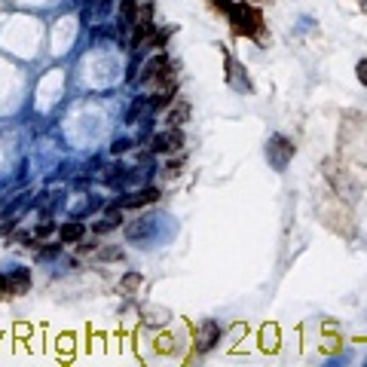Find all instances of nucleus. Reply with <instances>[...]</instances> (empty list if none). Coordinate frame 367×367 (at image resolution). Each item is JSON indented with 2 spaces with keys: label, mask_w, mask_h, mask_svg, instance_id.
I'll return each mask as SVG.
<instances>
[{
  "label": "nucleus",
  "mask_w": 367,
  "mask_h": 367,
  "mask_svg": "<svg viewBox=\"0 0 367 367\" xmlns=\"http://www.w3.org/2000/svg\"><path fill=\"white\" fill-rule=\"evenodd\" d=\"M227 16H229V25H233V34L239 37H257L264 31V16L248 3H233Z\"/></svg>",
  "instance_id": "obj_1"
},
{
  "label": "nucleus",
  "mask_w": 367,
  "mask_h": 367,
  "mask_svg": "<svg viewBox=\"0 0 367 367\" xmlns=\"http://www.w3.org/2000/svg\"><path fill=\"white\" fill-rule=\"evenodd\" d=\"M153 31H156V25H153V3H144L141 10H138V18L132 25V46H135V49L147 43L150 37H153Z\"/></svg>",
  "instance_id": "obj_2"
},
{
  "label": "nucleus",
  "mask_w": 367,
  "mask_h": 367,
  "mask_svg": "<svg viewBox=\"0 0 367 367\" xmlns=\"http://www.w3.org/2000/svg\"><path fill=\"white\" fill-rule=\"evenodd\" d=\"M181 147H184L181 129L168 126L166 132H156L153 138H150V150H153V153H181Z\"/></svg>",
  "instance_id": "obj_3"
},
{
  "label": "nucleus",
  "mask_w": 367,
  "mask_h": 367,
  "mask_svg": "<svg viewBox=\"0 0 367 367\" xmlns=\"http://www.w3.org/2000/svg\"><path fill=\"white\" fill-rule=\"evenodd\" d=\"M266 156H270V162L281 172V168L294 160V144L288 141V138H281V135H273L270 144H266Z\"/></svg>",
  "instance_id": "obj_4"
},
{
  "label": "nucleus",
  "mask_w": 367,
  "mask_h": 367,
  "mask_svg": "<svg viewBox=\"0 0 367 367\" xmlns=\"http://www.w3.org/2000/svg\"><path fill=\"white\" fill-rule=\"evenodd\" d=\"M153 202H160V190H156V187H144V190H138V193L126 196V199H120L116 205H120V208H144V205H153Z\"/></svg>",
  "instance_id": "obj_5"
},
{
  "label": "nucleus",
  "mask_w": 367,
  "mask_h": 367,
  "mask_svg": "<svg viewBox=\"0 0 367 367\" xmlns=\"http://www.w3.org/2000/svg\"><path fill=\"white\" fill-rule=\"evenodd\" d=\"M187 120H190V101H187V98H175L172 107L166 110V126L181 129Z\"/></svg>",
  "instance_id": "obj_6"
},
{
  "label": "nucleus",
  "mask_w": 367,
  "mask_h": 367,
  "mask_svg": "<svg viewBox=\"0 0 367 367\" xmlns=\"http://www.w3.org/2000/svg\"><path fill=\"white\" fill-rule=\"evenodd\" d=\"M138 0H120V12H116V25H120V34H126V31H132L135 18H138Z\"/></svg>",
  "instance_id": "obj_7"
},
{
  "label": "nucleus",
  "mask_w": 367,
  "mask_h": 367,
  "mask_svg": "<svg viewBox=\"0 0 367 367\" xmlns=\"http://www.w3.org/2000/svg\"><path fill=\"white\" fill-rule=\"evenodd\" d=\"M6 288H10V297L28 294V288H31V273H28V270H12L10 275H6Z\"/></svg>",
  "instance_id": "obj_8"
},
{
  "label": "nucleus",
  "mask_w": 367,
  "mask_h": 367,
  "mask_svg": "<svg viewBox=\"0 0 367 367\" xmlns=\"http://www.w3.org/2000/svg\"><path fill=\"white\" fill-rule=\"evenodd\" d=\"M220 343V325L218 321H205L202 325V337H199V352H208Z\"/></svg>",
  "instance_id": "obj_9"
},
{
  "label": "nucleus",
  "mask_w": 367,
  "mask_h": 367,
  "mask_svg": "<svg viewBox=\"0 0 367 367\" xmlns=\"http://www.w3.org/2000/svg\"><path fill=\"white\" fill-rule=\"evenodd\" d=\"M123 220H126V218H123V208H120V205H116V208H110V212H107V214H104V218H101V220H98V224H95V227H92V229H95V236H104V233H110V229L123 227Z\"/></svg>",
  "instance_id": "obj_10"
},
{
  "label": "nucleus",
  "mask_w": 367,
  "mask_h": 367,
  "mask_svg": "<svg viewBox=\"0 0 367 367\" xmlns=\"http://www.w3.org/2000/svg\"><path fill=\"white\" fill-rule=\"evenodd\" d=\"M83 233H86V227H83L80 220H68V224L58 229V236H62L64 245H80V242H83Z\"/></svg>",
  "instance_id": "obj_11"
},
{
  "label": "nucleus",
  "mask_w": 367,
  "mask_h": 367,
  "mask_svg": "<svg viewBox=\"0 0 367 367\" xmlns=\"http://www.w3.org/2000/svg\"><path fill=\"white\" fill-rule=\"evenodd\" d=\"M175 101V86H166L162 92H156L153 98H150V110H168Z\"/></svg>",
  "instance_id": "obj_12"
},
{
  "label": "nucleus",
  "mask_w": 367,
  "mask_h": 367,
  "mask_svg": "<svg viewBox=\"0 0 367 367\" xmlns=\"http://www.w3.org/2000/svg\"><path fill=\"white\" fill-rule=\"evenodd\" d=\"M98 260H104V264H114V260H123V248H116V245L98 248Z\"/></svg>",
  "instance_id": "obj_13"
},
{
  "label": "nucleus",
  "mask_w": 367,
  "mask_h": 367,
  "mask_svg": "<svg viewBox=\"0 0 367 367\" xmlns=\"http://www.w3.org/2000/svg\"><path fill=\"white\" fill-rule=\"evenodd\" d=\"M147 229H150V224H147V220H144V218H138L135 224H129V227H126V236H129V239L135 242V239H141V236L147 233Z\"/></svg>",
  "instance_id": "obj_14"
},
{
  "label": "nucleus",
  "mask_w": 367,
  "mask_h": 367,
  "mask_svg": "<svg viewBox=\"0 0 367 367\" xmlns=\"http://www.w3.org/2000/svg\"><path fill=\"white\" fill-rule=\"evenodd\" d=\"M144 110H150L147 98H138V101L132 104V107H129V114H126V123H138V116H141Z\"/></svg>",
  "instance_id": "obj_15"
},
{
  "label": "nucleus",
  "mask_w": 367,
  "mask_h": 367,
  "mask_svg": "<svg viewBox=\"0 0 367 367\" xmlns=\"http://www.w3.org/2000/svg\"><path fill=\"white\" fill-rule=\"evenodd\" d=\"M172 31L175 28H162V31H153V37H150V46H153V49H162V46H166V40H168V37H172Z\"/></svg>",
  "instance_id": "obj_16"
},
{
  "label": "nucleus",
  "mask_w": 367,
  "mask_h": 367,
  "mask_svg": "<svg viewBox=\"0 0 367 367\" xmlns=\"http://www.w3.org/2000/svg\"><path fill=\"white\" fill-rule=\"evenodd\" d=\"M138 285H141V275H138V273H129L126 279L120 281V291H123V294H132Z\"/></svg>",
  "instance_id": "obj_17"
},
{
  "label": "nucleus",
  "mask_w": 367,
  "mask_h": 367,
  "mask_svg": "<svg viewBox=\"0 0 367 367\" xmlns=\"http://www.w3.org/2000/svg\"><path fill=\"white\" fill-rule=\"evenodd\" d=\"M52 233H55V224H52V220H43V224L34 229V239H46V236H52Z\"/></svg>",
  "instance_id": "obj_18"
},
{
  "label": "nucleus",
  "mask_w": 367,
  "mask_h": 367,
  "mask_svg": "<svg viewBox=\"0 0 367 367\" xmlns=\"http://www.w3.org/2000/svg\"><path fill=\"white\" fill-rule=\"evenodd\" d=\"M181 168H184V160L168 162V166H166V178H178V175H181Z\"/></svg>",
  "instance_id": "obj_19"
},
{
  "label": "nucleus",
  "mask_w": 367,
  "mask_h": 367,
  "mask_svg": "<svg viewBox=\"0 0 367 367\" xmlns=\"http://www.w3.org/2000/svg\"><path fill=\"white\" fill-rule=\"evenodd\" d=\"M129 147H132V141H129V138H120V141H114V147H110V150H114V153L120 156V153H126Z\"/></svg>",
  "instance_id": "obj_20"
},
{
  "label": "nucleus",
  "mask_w": 367,
  "mask_h": 367,
  "mask_svg": "<svg viewBox=\"0 0 367 367\" xmlns=\"http://www.w3.org/2000/svg\"><path fill=\"white\" fill-rule=\"evenodd\" d=\"M355 74H358V83H362V86H367V58H362V62H358Z\"/></svg>",
  "instance_id": "obj_21"
},
{
  "label": "nucleus",
  "mask_w": 367,
  "mask_h": 367,
  "mask_svg": "<svg viewBox=\"0 0 367 367\" xmlns=\"http://www.w3.org/2000/svg\"><path fill=\"white\" fill-rule=\"evenodd\" d=\"M12 227H16V218H6V220H3V224H0V233H10V229H12Z\"/></svg>",
  "instance_id": "obj_22"
},
{
  "label": "nucleus",
  "mask_w": 367,
  "mask_h": 367,
  "mask_svg": "<svg viewBox=\"0 0 367 367\" xmlns=\"http://www.w3.org/2000/svg\"><path fill=\"white\" fill-rule=\"evenodd\" d=\"M0 297H10V288H6V275H0Z\"/></svg>",
  "instance_id": "obj_23"
}]
</instances>
